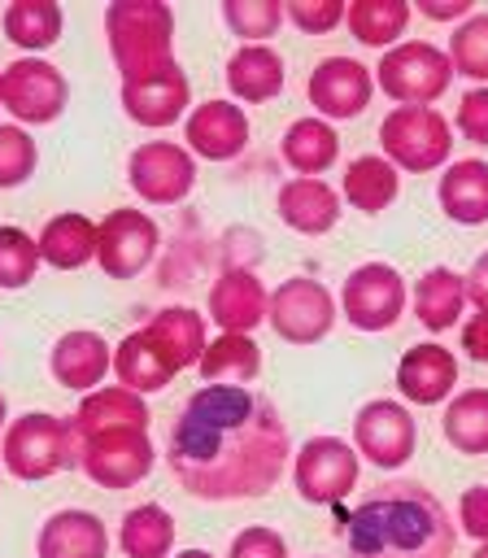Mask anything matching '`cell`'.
Instances as JSON below:
<instances>
[{"mask_svg":"<svg viewBox=\"0 0 488 558\" xmlns=\"http://www.w3.org/2000/svg\"><path fill=\"white\" fill-rule=\"evenodd\" d=\"M292 453V436L270 397L235 384L196 388L170 423V475L200 501L266 497Z\"/></svg>","mask_w":488,"mask_h":558,"instance_id":"cell-1","label":"cell"},{"mask_svg":"<svg viewBox=\"0 0 488 558\" xmlns=\"http://www.w3.org/2000/svg\"><path fill=\"white\" fill-rule=\"evenodd\" d=\"M349 558H453V519L418 480H388L344 514Z\"/></svg>","mask_w":488,"mask_h":558,"instance_id":"cell-2","label":"cell"},{"mask_svg":"<svg viewBox=\"0 0 488 558\" xmlns=\"http://www.w3.org/2000/svg\"><path fill=\"white\" fill-rule=\"evenodd\" d=\"M105 35L122 83L152 78L174 61V9L161 0H113L105 9Z\"/></svg>","mask_w":488,"mask_h":558,"instance_id":"cell-3","label":"cell"},{"mask_svg":"<svg viewBox=\"0 0 488 558\" xmlns=\"http://www.w3.org/2000/svg\"><path fill=\"white\" fill-rule=\"evenodd\" d=\"M0 453H4V471L13 480H26V484L48 480L65 466H78V440L70 432V418H57L44 410L17 414L4 427Z\"/></svg>","mask_w":488,"mask_h":558,"instance_id":"cell-4","label":"cell"},{"mask_svg":"<svg viewBox=\"0 0 488 558\" xmlns=\"http://www.w3.org/2000/svg\"><path fill=\"white\" fill-rule=\"evenodd\" d=\"M379 144H383V157L396 170L427 174V170H440L449 161L453 131H449L444 113L431 109V105H396L379 122Z\"/></svg>","mask_w":488,"mask_h":558,"instance_id":"cell-5","label":"cell"},{"mask_svg":"<svg viewBox=\"0 0 488 558\" xmlns=\"http://www.w3.org/2000/svg\"><path fill=\"white\" fill-rule=\"evenodd\" d=\"M375 83L383 87V96H392L396 105H431L449 92L453 83V65L449 57L427 44V39H410V44H396L379 57L375 65Z\"/></svg>","mask_w":488,"mask_h":558,"instance_id":"cell-6","label":"cell"},{"mask_svg":"<svg viewBox=\"0 0 488 558\" xmlns=\"http://www.w3.org/2000/svg\"><path fill=\"white\" fill-rule=\"evenodd\" d=\"M157 462V449L148 440V427H113L78 440V466L100 488H131L139 484Z\"/></svg>","mask_w":488,"mask_h":558,"instance_id":"cell-7","label":"cell"},{"mask_svg":"<svg viewBox=\"0 0 488 558\" xmlns=\"http://www.w3.org/2000/svg\"><path fill=\"white\" fill-rule=\"evenodd\" d=\"M70 100V83L65 74L44 61V57H17L13 65H4L0 74V105L17 118V122H30V126H48L61 118Z\"/></svg>","mask_w":488,"mask_h":558,"instance_id":"cell-8","label":"cell"},{"mask_svg":"<svg viewBox=\"0 0 488 558\" xmlns=\"http://www.w3.org/2000/svg\"><path fill=\"white\" fill-rule=\"evenodd\" d=\"M266 323L288 344H314L335 327V296L309 275H292L270 292Z\"/></svg>","mask_w":488,"mask_h":558,"instance_id":"cell-9","label":"cell"},{"mask_svg":"<svg viewBox=\"0 0 488 558\" xmlns=\"http://www.w3.org/2000/svg\"><path fill=\"white\" fill-rule=\"evenodd\" d=\"M340 310L357 331H388L405 310V279L388 262H362L340 288Z\"/></svg>","mask_w":488,"mask_h":558,"instance_id":"cell-10","label":"cell"},{"mask_svg":"<svg viewBox=\"0 0 488 558\" xmlns=\"http://www.w3.org/2000/svg\"><path fill=\"white\" fill-rule=\"evenodd\" d=\"M414 445H418V423L414 414L401 405V401H366L353 418V449L375 462L379 471H396L414 458Z\"/></svg>","mask_w":488,"mask_h":558,"instance_id":"cell-11","label":"cell"},{"mask_svg":"<svg viewBox=\"0 0 488 558\" xmlns=\"http://www.w3.org/2000/svg\"><path fill=\"white\" fill-rule=\"evenodd\" d=\"M292 480L309 506H335L357 484V449L340 436H309L296 449Z\"/></svg>","mask_w":488,"mask_h":558,"instance_id":"cell-12","label":"cell"},{"mask_svg":"<svg viewBox=\"0 0 488 558\" xmlns=\"http://www.w3.org/2000/svg\"><path fill=\"white\" fill-rule=\"evenodd\" d=\"M126 183L148 205H179L196 187V161L170 140H148L126 157Z\"/></svg>","mask_w":488,"mask_h":558,"instance_id":"cell-13","label":"cell"},{"mask_svg":"<svg viewBox=\"0 0 488 558\" xmlns=\"http://www.w3.org/2000/svg\"><path fill=\"white\" fill-rule=\"evenodd\" d=\"M161 231L144 209H113L96 222V262L109 279H135L157 257Z\"/></svg>","mask_w":488,"mask_h":558,"instance_id":"cell-14","label":"cell"},{"mask_svg":"<svg viewBox=\"0 0 488 558\" xmlns=\"http://www.w3.org/2000/svg\"><path fill=\"white\" fill-rule=\"evenodd\" d=\"M305 92H309V105H314L322 118L344 122V118H357V113L370 105L375 74H370L362 61H353V57H327V61H318V65L309 70Z\"/></svg>","mask_w":488,"mask_h":558,"instance_id":"cell-15","label":"cell"},{"mask_svg":"<svg viewBox=\"0 0 488 558\" xmlns=\"http://www.w3.org/2000/svg\"><path fill=\"white\" fill-rule=\"evenodd\" d=\"M192 105V83L179 65L152 74V78H131L122 83V113L135 122V126H174Z\"/></svg>","mask_w":488,"mask_h":558,"instance_id":"cell-16","label":"cell"},{"mask_svg":"<svg viewBox=\"0 0 488 558\" xmlns=\"http://www.w3.org/2000/svg\"><path fill=\"white\" fill-rule=\"evenodd\" d=\"M183 135H187V148L205 161H231L244 153L248 144V118L235 100H205L187 113L183 122Z\"/></svg>","mask_w":488,"mask_h":558,"instance_id":"cell-17","label":"cell"},{"mask_svg":"<svg viewBox=\"0 0 488 558\" xmlns=\"http://www.w3.org/2000/svg\"><path fill=\"white\" fill-rule=\"evenodd\" d=\"M457 384V357L444 344H414L396 362V388L414 405H440Z\"/></svg>","mask_w":488,"mask_h":558,"instance_id":"cell-18","label":"cell"},{"mask_svg":"<svg viewBox=\"0 0 488 558\" xmlns=\"http://www.w3.org/2000/svg\"><path fill=\"white\" fill-rule=\"evenodd\" d=\"M144 336L152 340V349L161 353V362L179 375V371H187V366H196L200 362V353H205V314L200 310H192V305H166V310H157L148 323H144Z\"/></svg>","mask_w":488,"mask_h":558,"instance_id":"cell-19","label":"cell"},{"mask_svg":"<svg viewBox=\"0 0 488 558\" xmlns=\"http://www.w3.org/2000/svg\"><path fill=\"white\" fill-rule=\"evenodd\" d=\"M109 532L91 510H57L35 536V558H105Z\"/></svg>","mask_w":488,"mask_h":558,"instance_id":"cell-20","label":"cell"},{"mask_svg":"<svg viewBox=\"0 0 488 558\" xmlns=\"http://www.w3.org/2000/svg\"><path fill=\"white\" fill-rule=\"evenodd\" d=\"M48 366H52V379H57L61 388L91 392V388L105 379V371L113 366V353H109L105 336L78 327V331H65V336L52 344Z\"/></svg>","mask_w":488,"mask_h":558,"instance_id":"cell-21","label":"cell"},{"mask_svg":"<svg viewBox=\"0 0 488 558\" xmlns=\"http://www.w3.org/2000/svg\"><path fill=\"white\" fill-rule=\"evenodd\" d=\"M274 209L301 235H327L340 222V196L322 179H301V174L288 179L279 187V196H274Z\"/></svg>","mask_w":488,"mask_h":558,"instance_id":"cell-22","label":"cell"},{"mask_svg":"<svg viewBox=\"0 0 488 558\" xmlns=\"http://www.w3.org/2000/svg\"><path fill=\"white\" fill-rule=\"evenodd\" d=\"M266 305H270V296H266V288H261V279L253 270H227L209 288V318L222 331L248 336L266 318Z\"/></svg>","mask_w":488,"mask_h":558,"instance_id":"cell-23","label":"cell"},{"mask_svg":"<svg viewBox=\"0 0 488 558\" xmlns=\"http://www.w3.org/2000/svg\"><path fill=\"white\" fill-rule=\"evenodd\" d=\"M148 418L152 414H148L144 397L122 388V384H113V388H91L78 401V410L70 418V432H74V440H87V436L113 432V427H148Z\"/></svg>","mask_w":488,"mask_h":558,"instance_id":"cell-24","label":"cell"},{"mask_svg":"<svg viewBox=\"0 0 488 558\" xmlns=\"http://www.w3.org/2000/svg\"><path fill=\"white\" fill-rule=\"evenodd\" d=\"M283 78H288L283 57H279L274 48H266V44H244V48H235L231 61H227V87H231V96L244 100V105L274 100V96L283 92Z\"/></svg>","mask_w":488,"mask_h":558,"instance_id":"cell-25","label":"cell"},{"mask_svg":"<svg viewBox=\"0 0 488 558\" xmlns=\"http://www.w3.org/2000/svg\"><path fill=\"white\" fill-rule=\"evenodd\" d=\"M436 196H440V209H444L453 222H462V227L488 222V161H479V157L453 161V166L440 174Z\"/></svg>","mask_w":488,"mask_h":558,"instance_id":"cell-26","label":"cell"},{"mask_svg":"<svg viewBox=\"0 0 488 558\" xmlns=\"http://www.w3.org/2000/svg\"><path fill=\"white\" fill-rule=\"evenodd\" d=\"M344 201L357 209V214H379L396 201L401 192V170L383 157V153H366V157H353L344 166V183H340Z\"/></svg>","mask_w":488,"mask_h":558,"instance_id":"cell-27","label":"cell"},{"mask_svg":"<svg viewBox=\"0 0 488 558\" xmlns=\"http://www.w3.org/2000/svg\"><path fill=\"white\" fill-rule=\"evenodd\" d=\"M283 161L301 174V179H318L322 170L335 166L340 157V135L331 122L322 118H296L288 131H283V144H279Z\"/></svg>","mask_w":488,"mask_h":558,"instance_id":"cell-28","label":"cell"},{"mask_svg":"<svg viewBox=\"0 0 488 558\" xmlns=\"http://www.w3.org/2000/svg\"><path fill=\"white\" fill-rule=\"evenodd\" d=\"M39 262L57 270H78L96 257V222L87 214H57L39 231Z\"/></svg>","mask_w":488,"mask_h":558,"instance_id":"cell-29","label":"cell"},{"mask_svg":"<svg viewBox=\"0 0 488 558\" xmlns=\"http://www.w3.org/2000/svg\"><path fill=\"white\" fill-rule=\"evenodd\" d=\"M462 305H466V283L457 270L449 266H431L418 275L414 283V314L427 331H449L457 318H462Z\"/></svg>","mask_w":488,"mask_h":558,"instance_id":"cell-30","label":"cell"},{"mask_svg":"<svg viewBox=\"0 0 488 558\" xmlns=\"http://www.w3.org/2000/svg\"><path fill=\"white\" fill-rule=\"evenodd\" d=\"M196 366H200V379L205 384H235V388H244L261 371V349H257L253 336L222 331L218 340L205 344V353H200Z\"/></svg>","mask_w":488,"mask_h":558,"instance_id":"cell-31","label":"cell"},{"mask_svg":"<svg viewBox=\"0 0 488 558\" xmlns=\"http://www.w3.org/2000/svg\"><path fill=\"white\" fill-rule=\"evenodd\" d=\"M118 545H122L126 558H170V549H174V519H170V510L157 506V501L131 506L122 514Z\"/></svg>","mask_w":488,"mask_h":558,"instance_id":"cell-32","label":"cell"},{"mask_svg":"<svg viewBox=\"0 0 488 558\" xmlns=\"http://www.w3.org/2000/svg\"><path fill=\"white\" fill-rule=\"evenodd\" d=\"M113 375H118L122 388H131L139 397L144 392H161L174 379V371L161 362V353L152 349V340L144 336V327L131 331V336H122V344L113 349Z\"/></svg>","mask_w":488,"mask_h":558,"instance_id":"cell-33","label":"cell"},{"mask_svg":"<svg viewBox=\"0 0 488 558\" xmlns=\"http://www.w3.org/2000/svg\"><path fill=\"white\" fill-rule=\"evenodd\" d=\"M444 440L466 458L488 453V388H462L444 405Z\"/></svg>","mask_w":488,"mask_h":558,"instance_id":"cell-34","label":"cell"},{"mask_svg":"<svg viewBox=\"0 0 488 558\" xmlns=\"http://www.w3.org/2000/svg\"><path fill=\"white\" fill-rule=\"evenodd\" d=\"M344 22L353 31L357 44L366 48H396V39L405 35V22H410V4L405 0H353L344 9Z\"/></svg>","mask_w":488,"mask_h":558,"instance_id":"cell-35","label":"cell"},{"mask_svg":"<svg viewBox=\"0 0 488 558\" xmlns=\"http://www.w3.org/2000/svg\"><path fill=\"white\" fill-rule=\"evenodd\" d=\"M4 35L30 57L61 39V4L57 0H13L4 9Z\"/></svg>","mask_w":488,"mask_h":558,"instance_id":"cell-36","label":"cell"},{"mask_svg":"<svg viewBox=\"0 0 488 558\" xmlns=\"http://www.w3.org/2000/svg\"><path fill=\"white\" fill-rule=\"evenodd\" d=\"M444 57H449L453 74L475 78V83L488 87V13H471V17L453 31Z\"/></svg>","mask_w":488,"mask_h":558,"instance_id":"cell-37","label":"cell"},{"mask_svg":"<svg viewBox=\"0 0 488 558\" xmlns=\"http://www.w3.org/2000/svg\"><path fill=\"white\" fill-rule=\"evenodd\" d=\"M39 270V244L30 231L0 222V288H26Z\"/></svg>","mask_w":488,"mask_h":558,"instance_id":"cell-38","label":"cell"},{"mask_svg":"<svg viewBox=\"0 0 488 558\" xmlns=\"http://www.w3.org/2000/svg\"><path fill=\"white\" fill-rule=\"evenodd\" d=\"M222 22H227L240 39L261 44L266 35L279 31L283 4H279V0H222Z\"/></svg>","mask_w":488,"mask_h":558,"instance_id":"cell-39","label":"cell"},{"mask_svg":"<svg viewBox=\"0 0 488 558\" xmlns=\"http://www.w3.org/2000/svg\"><path fill=\"white\" fill-rule=\"evenodd\" d=\"M39 166V148L22 126H0V192L4 187H22Z\"/></svg>","mask_w":488,"mask_h":558,"instance_id":"cell-40","label":"cell"},{"mask_svg":"<svg viewBox=\"0 0 488 558\" xmlns=\"http://www.w3.org/2000/svg\"><path fill=\"white\" fill-rule=\"evenodd\" d=\"M344 9H349L344 0H288L283 17L305 35H327L344 22Z\"/></svg>","mask_w":488,"mask_h":558,"instance_id":"cell-41","label":"cell"},{"mask_svg":"<svg viewBox=\"0 0 488 558\" xmlns=\"http://www.w3.org/2000/svg\"><path fill=\"white\" fill-rule=\"evenodd\" d=\"M227 558H288V541H283L274 527L253 523V527L235 532V541H231Z\"/></svg>","mask_w":488,"mask_h":558,"instance_id":"cell-42","label":"cell"},{"mask_svg":"<svg viewBox=\"0 0 488 558\" xmlns=\"http://www.w3.org/2000/svg\"><path fill=\"white\" fill-rule=\"evenodd\" d=\"M457 131L471 144H488V87H471L457 100Z\"/></svg>","mask_w":488,"mask_h":558,"instance_id":"cell-43","label":"cell"},{"mask_svg":"<svg viewBox=\"0 0 488 558\" xmlns=\"http://www.w3.org/2000/svg\"><path fill=\"white\" fill-rule=\"evenodd\" d=\"M457 523L471 541H488V484H471L457 501Z\"/></svg>","mask_w":488,"mask_h":558,"instance_id":"cell-44","label":"cell"},{"mask_svg":"<svg viewBox=\"0 0 488 558\" xmlns=\"http://www.w3.org/2000/svg\"><path fill=\"white\" fill-rule=\"evenodd\" d=\"M462 353L471 362H484L488 366V314H471L462 323Z\"/></svg>","mask_w":488,"mask_h":558,"instance_id":"cell-45","label":"cell"},{"mask_svg":"<svg viewBox=\"0 0 488 558\" xmlns=\"http://www.w3.org/2000/svg\"><path fill=\"white\" fill-rule=\"evenodd\" d=\"M462 283H466V301H471L479 314H488V253H479V257L471 262V270L462 275Z\"/></svg>","mask_w":488,"mask_h":558,"instance_id":"cell-46","label":"cell"},{"mask_svg":"<svg viewBox=\"0 0 488 558\" xmlns=\"http://www.w3.org/2000/svg\"><path fill=\"white\" fill-rule=\"evenodd\" d=\"M475 9V0H418V13L431 17V22H466Z\"/></svg>","mask_w":488,"mask_h":558,"instance_id":"cell-47","label":"cell"},{"mask_svg":"<svg viewBox=\"0 0 488 558\" xmlns=\"http://www.w3.org/2000/svg\"><path fill=\"white\" fill-rule=\"evenodd\" d=\"M174 558H213V554H205V549H183V554H174Z\"/></svg>","mask_w":488,"mask_h":558,"instance_id":"cell-48","label":"cell"},{"mask_svg":"<svg viewBox=\"0 0 488 558\" xmlns=\"http://www.w3.org/2000/svg\"><path fill=\"white\" fill-rule=\"evenodd\" d=\"M4 418H9V401H4V392H0V427H4Z\"/></svg>","mask_w":488,"mask_h":558,"instance_id":"cell-49","label":"cell"},{"mask_svg":"<svg viewBox=\"0 0 488 558\" xmlns=\"http://www.w3.org/2000/svg\"><path fill=\"white\" fill-rule=\"evenodd\" d=\"M471 558H488V541H479V549H475Z\"/></svg>","mask_w":488,"mask_h":558,"instance_id":"cell-50","label":"cell"},{"mask_svg":"<svg viewBox=\"0 0 488 558\" xmlns=\"http://www.w3.org/2000/svg\"><path fill=\"white\" fill-rule=\"evenodd\" d=\"M0 74H4V70H0Z\"/></svg>","mask_w":488,"mask_h":558,"instance_id":"cell-51","label":"cell"}]
</instances>
